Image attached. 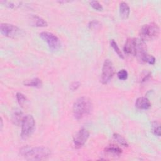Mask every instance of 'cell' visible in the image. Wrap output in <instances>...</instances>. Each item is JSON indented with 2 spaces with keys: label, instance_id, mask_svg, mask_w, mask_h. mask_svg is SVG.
<instances>
[{
  "label": "cell",
  "instance_id": "cell-1",
  "mask_svg": "<svg viewBox=\"0 0 161 161\" xmlns=\"http://www.w3.org/2000/svg\"><path fill=\"white\" fill-rule=\"evenodd\" d=\"M19 154L28 160H43L50 157L51 152L49 148L43 146L36 147L26 146L21 148Z\"/></svg>",
  "mask_w": 161,
  "mask_h": 161
},
{
  "label": "cell",
  "instance_id": "cell-2",
  "mask_svg": "<svg viewBox=\"0 0 161 161\" xmlns=\"http://www.w3.org/2000/svg\"><path fill=\"white\" fill-rule=\"evenodd\" d=\"M124 52L130 55L136 56L139 59L147 53V47L144 41L140 38H128L123 47Z\"/></svg>",
  "mask_w": 161,
  "mask_h": 161
},
{
  "label": "cell",
  "instance_id": "cell-3",
  "mask_svg": "<svg viewBox=\"0 0 161 161\" xmlns=\"http://www.w3.org/2000/svg\"><path fill=\"white\" fill-rule=\"evenodd\" d=\"M92 103L90 99L86 96L77 98L73 104L72 112L75 119L79 120L91 113Z\"/></svg>",
  "mask_w": 161,
  "mask_h": 161
},
{
  "label": "cell",
  "instance_id": "cell-4",
  "mask_svg": "<svg viewBox=\"0 0 161 161\" xmlns=\"http://www.w3.org/2000/svg\"><path fill=\"white\" fill-rule=\"evenodd\" d=\"M159 34V26L155 23H149L144 25L139 31L140 38L144 42L150 41L157 38Z\"/></svg>",
  "mask_w": 161,
  "mask_h": 161
},
{
  "label": "cell",
  "instance_id": "cell-5",
  "mask_svg": "<svg viewBox=\"0 0 161 161\" xmlns=\"http://www.w3.org/2000/svg\"><path fill=\"white\" fill-rule=\"evenodd\" d=\"M21 125V137L22 139L26 140L32 134L35 127V121L33 116L30 114L25 116Z\"/></svg>",
  "mask_w": 161,
  "mask_h": 161
},
{
  "label": "cell",
  "instance_id": "cell-6",
  "mask_svg": "<svg viewBox=\"0 0 161 161\" xmlns=\"http://www.w3.org/2000/svg\"><path fill=\"white\" fill-rule=\"evenodd\" d=\"M40 37L47 43L48 46L52 52H57L61 48L60 39L52 33L43 31L40 33Z\"/></svg>",
  "mask_w": 161,
  "mask_h": 161
},
{
  "label": "cell",
  "instance_id": "cell-7",
  "mask_svg": "<svg viewBox=\"0 0 161 161\" xmlns=\"http://www.w3.org/2000/svg\"><path fill=\"white\" fill-rule=\"evenodd\" d=\"M0 32L4 36L16 38L21 36L23 31L18 26L10 23H1L0 25Z\"/></svg>",
  "mask_w": 161,
  "mask_h": 161
},
{
  "label": "cell",
  "instance_id": "cell-8",
  "mask_svg": "<svg viewBox=\"0 0 161 161\" xmlns=\"http://www.w3.org/2000/svg\"><path fill=\"white\" fill-rule=\"evenodd\" d=\"M114 74V69L111 61L109 59H106L104 61L102 72H101V82L103 84H106L109 82L111 79L113 78Z\"/></svg>",
  "mask_w": 161,
  "mask_h": 161
},
{
  "label": "cell",
  "instance_id": "cell-9",
  "mask_svg": "<svg viewBox=\"0 0 161 161\" xmlns=\"http://www.w3.org/2000/svg\"><path fill=\"white\" fill-rule=\"evenodd\" d=\"M89 136V132L86 128L80 129L74 136L73 142L77 148L82 147Z\"/></svg>",
  "mask_w": 161,
  "mask_h": 161
},
{
  "label": "cell",
  "instance_id": "cell-10",
  "mask_svg": "<svg viewBox=\"0 0 161 161\" xmlns=\"http://www.w3.org/2000/svg\"><path fill=\"white\" fill-rule=\"evenodd\" d=\"M31 26L35 27H46L48 26L47 22L38 15L31 14L28 18Z\"/></svg>",
  "mask_w": 161,
  "mask_h": 161
},
{
  "label": "cell",
  "instance_id": "cell-11",
  "mask_svg": "<svg viewBox=\"0 0 161 161\" xmlns=\"http://www.w3.org/2000/svg\"><path fill=\"white\" fill-rule=\"evenodd\" d=\"M135 107L140 110H147L151 107V103L147 97H140L135 101Z\"/></svg>",
  "mask_w": 161,
  "mask_h": 161
},
{
  "label": "cell",
  "instance_id": "cell-12",
  "mask_svg": "<svg viewBox=\"0 0 161 161\" xmlns=\"http://www.w3.org/2000/svg\"><path fill=\"white\" fill-rule=\"evenodd\" d=\"M23 118L24 116H23V113L19 109H16L12 114L11 120L14 125L19 126V125H21Z\"/></svg>",
  "mask_w": 161,
  "mask_h": 161
},
{
  "label": "cell",
  "instance_id": "cell-13",
  "mask_svg": "<svg viewBox=\"0 0 161 161\" xmlns=\"http://www.w3.org/2000/svg\"><path fill=\"white\" fill-rule=\"evenodd\" d=\"M130 11V7L126 3L123 1L119 4V15L122 19H127L129 16Z\"/></svg>",
  "mask_w": 161,
  "mask_h": 161
},
{
  "label": "cell",
  "instance_id": "cell-14",
  "mask_svg": "<svg viewBox=\"0 0 161 161\" xmlns=\"http://www.w3.org/2000/svg\"><path fill=\"white\" fill-rule=\"evenodd\" d=\"M25 86L33 87L35 88H40L42 86V82L39 78H33L30 80H26L23 82Z\"/></svg>",
  "mask_w": 161,
  "mask_h": 161
},
{
  "label": "cell",
  "instance_id": "cell-15",
  "mask_svg": "<svg viewBox=\"0 0 161 161\" xmlns=\"http://www.w3.org/2000/svg\"><path fill=\"white\" fill-rule=\"evenodd\" d=\"M104 152L113 155H119L122 153V150L118 147L114 145H109L105 148Z\"/></svg>",
  "mask_w": 161,
  "mask_h": 161
},
{
  "label": "cell",
  "instance_id": "cell-16",
  "mask_svg": "<svg viewBox=\"0 0 161 161\" xmlns=\"http://www.w3.org/2000/svg\"><path fill=\"white\" fill-rule=\"evenodd\" d=\"M140 60H141L143 62H145V63H148V64L150 65H154L155 64V58L152 55H149L147 53H144L140 58Z\"/></svg>",
  "mask_w": 161,
  "mask_h": 161
},
{
  "label": "cell",
  "instance_id": "cell-17",
  "mask_svg": "<svg viewBox=\"0 0 161 161\" xmlns=\"http://www.w3.org/2000/svg\"><path fill=\"white\" fill-rule=\"evenodd\" d=\"M1 4L6 6L7 8L9 9H17L21 5V2L19 1H1L0 2Z\"/></svg>",
  "mask_w": 161,
  "mask_h": 161
},
{
  "label": "cell",
  "instance_id": "cell-18",
  "mask_svg": "<svg viewBox=\"0 0 161 161\" xmlns=\"http://www.w3.org/2000/svg\"><path fill=\"white\" fill-rule=\"evenodd\" d=\"M113 139L115 141H116L119 144L121 145L123 147H128V143L126 140L121 135L118 133H114L113 135Z\"/></svg>",
  "mask_w": 161,
  "mask_h": 161
},
{
  "label": "cell",
  "instance_id": "cell-19",
  "mask_svg": "<svg viewBox=\"0 0 161 161\" xmlns=\"http://www.w3.org/2000/svg\"><path fill=\"white\" fill-rule=\"evenodd\" d=\"M16 97V99H17V101H18L19 105L21 107L23 108L27 101L26 97L21 92H17Z\"/></svg>",
  "mask_w": 161,
  "mask_h": 161
},
{
  "label": "cell",
  "instance_id": "cell-20",
  "mask_svg": "<svg viewBox=\"0 0 161 161\" xmlns=\"http://www.w3.org/2000/svg\"><path fill=\"white\" fill-rule=\"evenodd\" d=\"M110 45L111 46V47L113 48V50H114V52L117 53V55L121 58H124V56L121 52V51L120 50L119 48L118 47L116 42L114 41V40L112 39L110 40Z\"/></svg>",
  "mask_w": 161,
  "mask_h": 161
},
{
  "label": "cell",
  "instance_id": "cell-21",
  "mask_svg": "<svg viewBox=\"0 0 161 161\" xmlns=\"http://www.w3.org/2000/svg\"><path fill=\"white\" fill-rule=\"evenodd\" d=\"M152 130L153 133L157 136H160V124L155 121L153 122H152Z\"/></svg>",
  "mask_w": 161,
  "mask_h": 161
},
{
  "label": "cell",
  "instance_id": "cell-22",
  "mask_svg": "<svg viewBox=\"0 0 161 161\" xmlns=\"http://www.w3.org/2000/svg\"><path fill=\"white\" fill-rule=\"evenodd\" d=\"M89 4L96 11H101L103 10V6L97 1H91L89 2Z\"/></svg>",
  "mask_w": 161,
  "mask_h": 161
},
{
  "label": "cell",
  "instance_id": "cell-23",
  "mask_svg": "<svg viewBox=\"0 0 161 161\" xmlns=\"http://www.w3.org/2000/svg\"><path fill=\"white\" fill-rule=\"evenodd\" d=\"M101 26V24L99 21H92L91 22H89V25H88V27L90 30H97L99 29Z\"/></svg>",
  "mask_w": 161,
  "mask_h": 161
},
{
  "label": "cell",
  "instance_id": "cell-24",
  "mask_svg": "<svg viewBox=\"0 0 161 161\" xmlns=\"http://www.w3.org/2000/svg\"><path fill=\"white\" fill-rule=\"evenodd\" d=\"M128 75V72L125 69H121L117 73V77L121 80H125L127 79Z\"/></svg>",
  "mask_w": 161,
  "mask_h": 161
},
{
  "label": "cell",
  "instance_id": "cell-25",
  "mask_svg": "<svg viewBox=\"0 0 161 161\" xmlns=\"http://www.w3.org/2000/svg\"><path fill=\"white\" fill-rule=\"evenodd\" d=\"M80 86V82H79V81H74V82H72L70 85V89L72 91H74L75 90H77Z\"/></svg>",
  "mask_w": 161,
  "mask_h": 161
},
{
  "label": "cell",
  "instance_id": "cell-26",
  "mask_svg": "<svg viewBox=\"0 0 161 161\" xmlns=\"http://www.w3.org/2000/svg\"><path fill=\"white\" fill-rule=\"evenodd\" d=\"M151 75V73L150 72H146L144 75V76L143 77V78L141 79V82H145L147 80H148L150 77Z\"/></svg>",
  "mask_w": 161,
  "mask_h": 161
},
{
  "label": "cell",
  "instance_id": "cell-27",
  "mask_svg": "<svg viewBox=\"0 0 161 161\" xmlns=\"http://www.w3.org/2000/svg\"><path fill=\"white\" fill-rule=\"evenodd\" d=\"M58 3L60 4H64V3H70V1H57Z\"/></svg>",
  "mask_w": 161,
  "mask_h": 161
},
{
  "label": "cell",
  "instance_id": "cell-28",
  "mask_svg": "<svg viewBox=\"0 0 161 161\" xmlns=\"http://www.w3.org/2000/svg\"><path fill=\"white\" fill-rule=\"evenodd\" d=\"M3 126V119H2V118H1V130H2Z\"/></svg>",
  "mask_w": 161,
  "mask_h": 161
}]
</instances>
